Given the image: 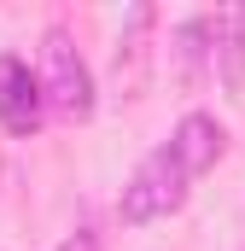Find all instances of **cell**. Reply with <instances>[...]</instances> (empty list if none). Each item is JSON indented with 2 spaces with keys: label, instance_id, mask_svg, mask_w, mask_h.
<instances>
[{
  "label": "cell",
  "instance_id": "cell-1",
  "mask_svg": "<svg viewBox=\"0 0 245 251\" xmlns=\"http://www.w3.org/2000/svg\"><path fill=\"white\" fill-rule=\"evenodd\" d=\"M187 193H193V176H187V164L175 158V146L164 140V146H152V152L134 164L117 216L134 222V228H140V222H158V216H175V210L187 204Z\"/></svg>",
  "mask_w": 245,
  "mask_h": 251
},
{
  "label": "cell",
  "instance_id": "cell-2",
  "mask_svg": "<svg viewBox=\"0 0 245 251\" xmlns=\"http://www.w3.org/2000/svg\"><path fill=\"white\" fill-rule=\"evenodd\" d=\"M35 82H41V105L47 111H59L70 123H88L94 117V70L76 53L70 29H59V24L41 35V76Z\"/></svg>",
  "mask_w": 245,
  "mask_h": 251
},
{
  "label": "cell",
  "instance_id": "cell-3",
  "mask_svg": "<svg viewBox=\"0 0 245 251\" xmlns=\"http://www.w3.org/2000/svg\"><path fill=\"white\" fill-rule=\"evenodd\" d=\"M41 117H47V105H41V82H35L29 59L0 53V128L24 140L41 128Z\"/></svg>",
  "mask_w": 245,
  "mask_h": 251
},
{
  "label": "cell",
  "instance_id": "cell-4",
  "mask_svg": "<svg viewBox=\"0 0 245 251\" xmlns=\"http://www.w3.org/2000/svg\"><path fill=\"white\" fill-rule=\"evenodd\" d=\"M170 146H175V158L187 164V176L198 181V176L216 170V158L228 152V128L216 123L210 111H187L181 123H175V134H170Z\"/></svg>",
  "mask_w": 245,
  "mask_h": 251
},
{
  "label": "cell",
  "instance_id": "cell-5",
  "mask_svg": "<svg viewBox=\"0 0 245 251\" xmlns=\"http://www.w3.org/2000/svg\"><path fill=\"white\" fill-rule=\"evenodd\" d=\"M204 41H210L216 70H222V88L240 94L245 88V6H228V12L204 18Z\"/></svg>",
  "mask_w": 245,
  "mask_h": 251
},
{
  "label": "cell",
  "instance_id": "cell-6",
  "mask_svg": "<svg viewBox=\"0 0 245 251\" xmlns=\"http://www.w3.org/2000/svg\"><path fill=\"white\" fill-rule=\"evenodd\" d=\"M59 251H99V240H94V234H70Z\"/></svg>",
  "mask_w": 245,
  "mask_h": 251
}]
</instances>
